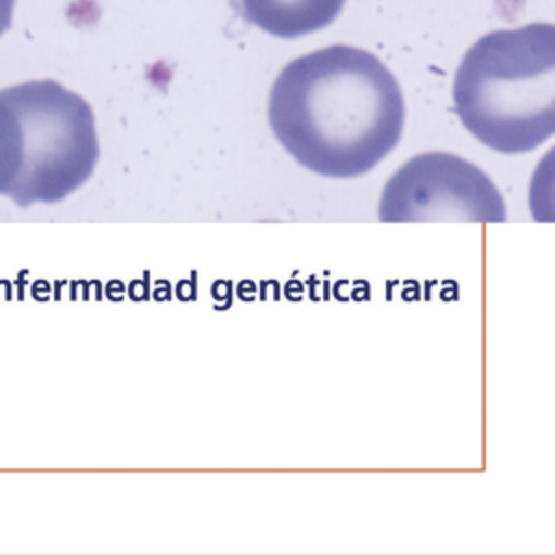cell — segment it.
Masks as SVG:
<instances>
[{
  "label": "cell",
  "instance_id": "cell-1",
  "mask_svg": "<svg viewBox=\"0 0 555 555\" xmlns=\"http://www.w3.org/2000/svg\"><path fill=\"white\" fill-rule=\"evenodd\" d=\"M405 104L392 72L371 52L327 46L293 59L269 93L280 145L327 178L371 171L401 139Z\"/></svg>",
  "mask_w": 555,
  "mask_h": 555
},
{
  "label": "cell",
  "instance_id": "cell-2",
  "mask_svg": "<svg viewBox=\"0 0 555 555\" xmlns=\"http://www.w3.org/2000/svg\"><path fill=\"white\" fill-rule=\"evenodd\" d=\"M464 128L490 150L522 154L555 130V30L551 24L503 28L477 39L453 80Z\"/></svg>",
  "mask_w": 555,
  "mask_h": 555
},
{
  "label": "cell",
  "instance_id": "cell-3",
  "mask_svg": "<svg viewBox=\"0 0 555 555\" xmlns=\"http://www.w3.org/2000/svg\"><path fill=\"white\" fill-rule=\"evenodd\" d=\"M100 158L89 102L56 80L0 89V195L20 208L80 189Z\"/></svg>",
  "mask_w": 555,
  "mask_h": 555
},
{
  "label": "cell",
  "instance_id": "cell-4",
  "mask_svg": "<svg viewBox=\"0 0 555 555\" xmlns=\"http://www.w3.org/2000/svg\"><path fill=\"white\" fill-rule=\"evenodd\" d=\"M377 217L384 223H503L507 212L477 165L451 152H423L384 184Z\"/></svg>",
  "mask_w": 555,
  "mask_h": 555
},
{
  "label": "cell",
  "instance_id": "cell-5",
  "mask_svg": "<svg viewBox=\"0 0 555 555\" xmlns=\"http://www.w3.org/2000/svg\"><path fill=\"white\" fill-rule=\"evenodd\" d=\"M343 7L345 0H241L249 24L282 39L304 37L330 26Z\"/></svg>",
  "mask_w": 555,
  "mask_h": 555
},
{
  "label": "cell",
  "instance_id": "cell-6",
  "mask_svg": "<svg viewBox=\"0 0 555 555\" xmlns=\"http://www.w3.org/2000/svg\"><path fill=\"white\" fill-rule=\"evenodd\" d=\"M13 9H15V0H0V37L11 26Z\"/></svg>",
  "mask_w": 555,
  "mask_h": 555
}]
</instances>
